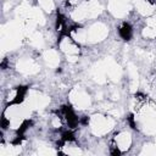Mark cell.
<instances>
[{
    "label": "cell",
    "mask_w": 156,
    "mask_h": 156,
    "mask_svg": "<svg viewBox=\"0 0 156 156\" xmlns=\"http://www.w3.org/2000/svg\"><path fill=\"white\" fill-rule=\"evenodd\" d=\"M118 33H119V37H121L122 39H124V40H129L130 37H132L133 30H132V27H130L128 23H124V24L118 29Z\"/></svg>",
    "instance_id": "6da1fadb"
}]
</instances>
